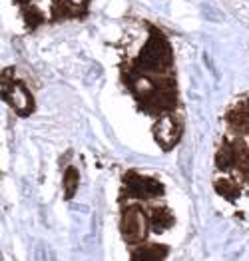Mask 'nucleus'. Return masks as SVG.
<instances>
[{
  "label": "nucleus",
  "instance_id": "obj_3",
  "mask_svg": "<svg viewBox=\"0 0 249 261\" xmlns=\"http://www.w3.org/2000/svg\"><path fill=\"white\" fill-rule=\"evenodd\" d=\"M215 168L226 175H233L245 186L249 184V144L231 138L224 140L215 152Z\"/></svg>",
  "mask_w": 249,
  "mask_h": 261
},
{
  "label": "nucleus",
  "instance_id": "obj_8",
  "mask_svg": "<svg viewBox=\"0 0 249 261\" xmlns=\"http://www.w3.org/2000/svg\"><path fill=\"white\" fill-rule=\"evenodd\" d=\"M90 4L92 0H52L48 22L56 24L64 20H82L88 16Z\"/></svg>",
  "mask_w": 249,
  "mask_h": 261
},
{
  "label": "nucleus",
  "instance_id": "obj_1",
  "mask_svg": "<svg viewBox=\"0 0 249 261\" xmlns=\"http://www.w3.org/2000/svg\"><path fill=\"white\" fill-rule=\"evenodd\" d=\"M120 80L128 94L134 98L140 112L156 120L165 114H174L180 108L178 74L144 72L130 60H124L120 64Z\"/></svg>",
  "mask_w": 249,
  "mask_h": 261
},
{
  "label": "nucleus",
  "instance_id": "obj_4",
  "mask_svg": "<svg viewBox=\"0 0 249 261\" xmlns=\"http://www.w3.org/2000/svg\"><path fill=\"white\" fill-rule=\"evenodd\" d=\"M2 98L20 118H28L36 110V100L30 88L16 76L14 68L8 66L2 70Z\"/></svg>",
  "mask_w": 249,
  "mask_h": 261
},
{
  "label": "nucleus",
  "instance_id": "obj_13",
  "mask_svg": "<svg viewBox=\"0 0 249 261\" xmlns=\"http://www.w3.org/2000/svg\"><path fill=\"white\" fill-rule=\"evenodd\" d=\"M20 16H22V20H24V26H26L30 32H32V30H36V28H40L42 24L48 22V18L40 12V8H38V6H34V4L20 6Z\"/></svg>",
  "mask_w": 249,
  "mask_h": 261
},
{
  "label": "nucleus",
  "instance_id": "obj_11",
  "mask_svg": "<svg viewBox=\"0 0 249 261\" xmlns=\"http://www.w3.org/2000/svg\"><path fill=\"white\" fill-rule=\"evenodd\" d=\"M170 247L161 243H142L132 253V261H163Z\"/></svg>",
  "mask_w": 249,
  "mask_h": 261
},
{
  "label": "nucleus",
  "instance_id": "obj_9",
  "mask_svg": "<svg viewBox=\"0 0 249 261\" xmlns=\"http://www.w3.org/2000/svg\"><path fill=\"white\" fill-rule=\"evenodd\" d=\"M226 124L235 138L249 144V94L239 98L231 108L227 110Z\"/></svg>",
  "mask_w": 249,
  "mask_h": 261
},
{
  "label": "nucleus",
  "instance_id": "obj_2",
  "mask_svg": "<svg viewBox=\"0 0 249 261\" xmlns=\"http://www.w3.org/2000/svg\"><path fill=\"white\" fill-rule=\"evenodd\" d=\"M146 26H148V38L140 48L136 58H130V62L140 70L152 72V74H178L174 48L165 32L150 22Z\"/></svg>",
  "mask_w": 249,
  "mask_h": 261
},
{
  "label": "nucleus",
  "instance_id": "obj_7",
  "mask_svg": "<svg viewBox=\"0 0 249 261\" xmlns=\"http://www.w3.org/2000/svg\"><path fill=\"white\" fill-rule=\"evenodd\" d=\"M154 140L163 152H172L181 140V134H183V120L181 116H178V112L174 114H165L156 120L154 128Z\"/></svg>",
  "mask_w": 249,
  "mask_h": 261
},
{
  "label": "nucleus",
  "instance_id": "obj_15",
  "mask_svg": "<svg viewBox=\"0 0 249 261\" xmlns=\"http://www.w3.org/2000/svg\"><path fill=\"white\" fill-rule=\"evenodd\" d=\"M12 2H16L18 6H26V4H30V0H12Z\"/></svg>",
  "mask_w": 249,
  "mask_h": 261
},
{
  "label": "nucleus",
  "instance_id": "obj_10",
  "mask_svg": "<svg viewBox=\"0 0 249 261\" xmlns=\"http://www.w3.org/2000/svg\"><path fill=\"white\" fill-rule=\"evenodd\" d=\"M213 188H215V192H217L219 196H224L226 199H229V201H235L237 197L241 196V192H243L245 184H243V181H239V179H237V177H233V175L222 174L213 179Z\"/></svg>",
  "mask_w": 249,
  "mask_h": 261
},
{
  "label": "nucleus",
  "instance_id": "obj_12",
  "mask_svg": "<svg viewBox=\"0 0 249 261\" xmlns=\"http://www.w3.org/2000/svg\"><path fill=\"white\" fill-rule=\"evenodd\" d=\"M148 218H150V225L156 233H161V231H165L168 227L174 225V214L168 207H161V205L148 207Z\"/></svg>",
  "mask_w": 249,
  "mask_h": 261
},
{
  "label": "nucleus",
  "instance_id": "obj_6",
  "mask_svg": "<svg viewBox=\"0 0 249 261\" xmlns=\"http://www.w3.org/2000/svg\"><path fill=\"white\" fill-rule=\"evenodd\" d=\"M122 236L124 240L132 245H142L152 225H150V218H148V207L140 205V203H128L122 210V223H120Z\"/></svg>",
  "mask_w": 249,
  "mask_h": 261
},
{
  "label": "nucleus",
  "instance_id": "obj_5",
  "mask_svg": "<svg viewBox=\"0 0 249 261\" xmlns=\"http://www.w3.org/2000/svg\"><path fill=\"white\" fill-rule=\"evenodd\" d=\"M163 196V184L140 172H126L122 177V199H136V201H154Z\"/></svg>",
  "mask_w": 249,
  "mask_h": 261
},
{
  "label": "nucleus",
  "instance_id": "obj_14",
  "mask_svg": "<svg viewBox=\"0 0 249 261\" xmlns=\"http://www.w3.org/2000/svg\"><path fill=\"white\" fill-rule=\"evenodd\" d=\"M78 184H80V174H78V170L74 168V166H70L66 168V172H64V197L70 199V197H74V194L78 192Z\"/></svg>",
  "mask_w": 249,
  "mask_h": 261
}]
</instances>
